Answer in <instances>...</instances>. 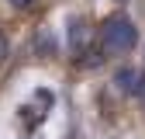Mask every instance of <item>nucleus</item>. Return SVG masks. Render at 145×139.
I'll use <instances>...</instances> for the list:
<instances>
[{"mask_svg": "<svg viewBox=\"0 0 145 139\" xmlns=\"http://www.w3.org/2000/svg\"><path fill=\"white\" fill-rule=\"evenodd\" d=\"M138 45V28L131 17H124V14H114V17H107L104 28H100V49H104V56H124V52H131Z\"/></svg>", "mask_w": 145, "mask_h": 139, "instance_id": "f257e3e1", "label": "nucleus"}, {"mask_svg": "<svg viewBox=\"0 0 145 139\" xmlns=\"http://www.w3.org/2000/svg\"><path fill=\"white\" fill-rule=\"evenodd\" d=\"M114 83H118V91H124V94H138L142 73H135V70H128V66H121L118 73H114Z\"/></svg>", "mask_w": 145, "mask_h": 139, "instance_id": "f03ea898", "label": "nucleus"}, {"mask_svg": "<svg viewBox=\"0 0 145 139\" xmlns=\"http://www.w3.org/2000/svg\"><path fill=\"white\" fill-rule=\"evenodd\" d=\"M10 4H14V7H28L31 0H10Z\"/></svg>", "mask_w": 145, "mask_h": 139, "instance_id": "7ed1b4c3", "label": "nucleus"}]
</instances>
